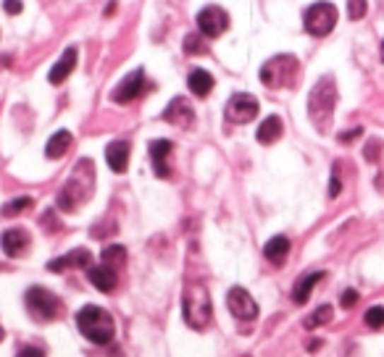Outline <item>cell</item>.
I'll list each match as a JSON object with an SVG mask.
<instances>
[{"label": "cell", "mask_w": 384, "mask_h": 357, "mask_svg": "<svg viewBox=\"0 0 384 357\" xmlns=\"http://www.w3.org/2000/svg\"><path fill=\"white\" fill-rule=\"evenodd\" d=\"M29 208H32V197H16V200L3 205V216H6V218H13V216H19V213L29 211Z\"/></svg>", "instance_id": "obj_26"}, {"label": "cell", "mask_w": 384, "mask_h": 357, "mask_svg": "<svg viewBox=\"0 0 384 357\" xmlns=\"http://www.w3.org/2000/svg\"><path fill=\"white\" fill-rule=\"evenodd\" d=\"M197 29L203 37H221L229 29V13L221 6H206L197 13Z\"/></svg>", "instance_id": "obj_9"}, {"label": "cell", "mask_w": 384, "mask_h": 357, "mask_svg": "<svg viewBox=\"0 0 384 357\" xmlns=\"http://www.w3.org/2000/svg\"><path fill=\"white\" fill-rule=\"evenodd\" d=\"M321 279H324V274H321V271L303 276L298 284H295V289H292V300H295V305H306V303H308L310 292H313V286L319 284Z\"/></svg>", "instance_id": "obj_22"}, {"label": "cell", "mask_w": 384, "mask_h": 357, "mask_svg": "<svg viewBox=\"0 0 384 357\" xmlns=\"http://www.w3.org/2000/svg\"><path fill=\"white\" fill-rule=\"evenodd\" d=\"M303 24H306V32L313 37H327L334 24H337V8L327 3V0H321V3H313L308 11H306V16H303Z\"/></svg>", "instance_id": "obj_7"}, {"label": "cell", "mask_w": 384, "mask_h": 357, "mask_svg": "<svg viewBox=\"0 0 384 357\" xmlns=\"http://www.w3.org/2000/svg\"><path fill=\"white\" fill-rule=\"evenodd\" d=\"M226 308L235 315L237 321H255L258 318V305L250 297V292H245L243 286H235L226 294Z\"/></svg>", "instance_id": "obj_10"}, {"label": "cell", "mask_w": 384, "mask_h": 357, "mask_svg": "<svg viewBox=\"0 0 384 357\" xmlns=\"http://www.w3.org/2000/svg\"><path fill=\"white\" fill-rule=\"evenodd\" d=\"M366 8H368V3H366V0H347V16L353 18V21L363 18Z\"/></svg>", "instance_id": "obj_29"}, {"label": "cell", "mask_w": 384, "mask_h": 357, "mask_svg": "<svg viewBox=\"0 0 384 357\" xmlns=\"http://www.w3.org/2000/svg\"><path fill=\"white\" fill-rule=\"evenodd\" d=\"M366 326L368 329H384V308L382 305H374L366 310Z\"/></svg>", "instance_id": "obj_28"}, {"label": "cell", "mask_w": 384, "mask_h": 357, "mask_svg": "<svg viewBox=\"0 0 384 357\" xmlns=\"http://www.w3.org/2000/svg\"><path fill=\"white\" fill-rule=\"evenodd\" d=\"M185 53L187 55H203L208 53V45L203 35H187L185 37Z\"/></svg>", "instance_id": "obj_27"}, {"label": "cell", "mask_w": 384, "mask_h": 357, "mask_svg": "<svg viewBox=\"0 0 384 357\" xmlns=\"http://www.w3.org/2000/svg\"><path fill=\"white\" fill-rule=\"evenodd\" d=\"M358 303V292L356 289H345V292H342V297H339V305H342V308H353V305Z\"/></svg>", "instance_id": "obj_31"}, {"label": "cell", "mask_w": 384, "mask_h": 357, "mask_svg": "<svg viewBox=\"0 0 384 357\" xmlns=\"http://www.w3.org/2000/svg\"><path fill=\"white\" fill-rule=\"evenodd\" d=\"M24 305H27L29 315L40 323L56 321V318H61V312H64V303H61L50 289H45V286H32V289H27Z\"/></svg>", "instance_id": "obj_6"}, {"label": "cell", "mask_w": 384, "mask_h": 357, "mask_svg": "<svg viewBox=\"0 0 384 357\" xmlns=\"http://www.w3.org/2000/svg\"><path fill=\"white\" fill-rule=\"evenodd\" d=\"M382 61H384V42H382Z\"/></svg>", "instance_id": "obj_36"}, {"label": "cell", "mask_w": 384, "mask_h": 357, "mask_svg": "<svg viewBox=\"0 0 384 357\" xmlns=\"http://www.w3.org/2000/svg\"><path fill=\"white\" fill-rule=\"evenodd\" d=\"M0 341H3V329H0Z\"/></svg>", "instance_id": "obj_37"}, {"label": "cell", "mask_w": 384, "mask_h": 357, "mask_svg": "<svg viewBox=\"0 0 384 357\" xmlns=\"http://www.w3.org/2000/svg\"><path fill=\"white\" fill-rule=\"evenodd\" d=\"M76 329L82 331V336L90 339L93 344H111L113 334H116V323L103 308H98V305H87L82 310L76 312Z\"/></svg>", "instance_id": "obj_3"}, {"label": "cell", "mask_w": 384, "mask_h": 357, "mask_svg": "<svg viewBox=\"0 0 384 357\" xmlns=\"http://www.w3.org/2000/svg\"><path fill=\"white\" fill-rule=\"evenodd\" d=\"M332 315H334V310H332L329 305H321L319 310H313L308 318L303 321V326H306V329H319V326H324V323L332 321Z\"/></svg>", "instance_id": "obj_25"}, {"label": "cell", "mask_w": 384, "mask_h": 357, "mask_svg": "<svg viewBox=\"0 0 384 357\" xmlns=\"http://www.w3.org/2000/svg\"><path fill=\"white\" fill-rule=\"evenodd\" d=\"M171 150H174V145H171L169 139H153V142H150V160H153V171H156L158 179L171 176V168H169Z\"/></svg>", "instance_id": "obj_12"}, {"label": "cell", "mask_w": 384, "mask_h": 357, "mask_svg": "<svg viewBox=\"0 0 384 357\" xmlns=\"http://www.w3.org/2000/svg\"><path fill=\"white\" fill-rule=\"evenodd\" d=\"M76 66V47H66L64 55L58 58L56 64H53V69H50V74H47V79H50V84H61L69 79V74L74 71Z\"/></svg>", "instance_id": "obj_17"}, {"label": "cell", "mask_w": 384, "mask_h": 357, "mask_svg": "<svg viewBox=\"0 0 384 357\" xmlns=\"http://www.w3.org/2000/svg\"><path fill=\"white\" fill-rule=\"evenodd\" d=\"M334 105H337V84L332 76H321L308 95V116L319 131H327L332 127Z\"/></svg>", "instance_id": "obj_2"}, {"label": "cell", "mask_w": 384, "mask_h": 357, "mask_svg": "<svg viewBox=\"0 0 384 357\" xmlns=\"http://www.w3.org/2000/svg\"><path fill=\"white\" fill-rule=\"evenodd\" d=\"M361 137V129H350V131H342L339 134V142H350V139Z\"/></svg>", "instance_id": "obj_35"}, {"label": "cell", "mask_w": 384, "mask_h": 357, "mask_svg": "<svg viewBox=\"0 0 384 357\" xmlns=\"http://www.w3.org/2000/svg\"><path fill=\"white\" fill-rule=\"evenodd\" d=\"M16 357H45V352L40 347H24V349H19V355Z\"/></svg>", "instance_id": "obj_34"}, {"label": "cell", "mask_w": 384, "mask_h": 357, "mask_svg": "<svg viewBox=\"0 0 384 357\" xmlns=\"http://www.w3.org/2000/svg\"><path fill=\"white\" fill-rule=\"evenodd\" d=\"M182 315L190 329L203 331L211 323L214 315V305H211V294L200 281L185 286V297H182Z\"/></svg>", "instance_id": "obj_4"}, {"label": "cell", "mask_w": 384, "mask_h": 357, "mask_svg": "<svg viewBox=\"0 0 384 357\" xmlns=\"http://www.w3.org/2000/svg\"><path fill=\"white\" fill-rule=\"evenodd\" d=\"M163 121H169L174 127H192V121H195V110L190 105L185 98H174L169 103V108L163 110Z\"/></svg>", "instance_id": "obj_14"}, {"label": "cell", "mask_w": 384, "mask_h": 357, "mask_svg": "<svg viewBox=\"0 0 384 357\" xmlns=\"http://www.w3.org/2000/svg\"><path fill=\"white\" fill-rule=\"evenodd\" d=\"M100 260H103V266L113 268V271H119V268L127 263V250H124L122 245H111V247L103 250Z\"/></svg>", "instance_id": "obj_24"}, {"label": "cell", "mask_w": 384, "mask_h": 357, "mask_svg": "<svg viewBox=\"0 0 384 357\" xmlns=\"http://www.w3.org/2000/svg\"><path fill=\"white\" fill-rule=\"evenodd\" d=\"M129 150L132 145L129 142H124V139H116L111 145L105 147V163L111 168L113 174H124L127 171V165H129Z\"/></svg>", "instance_id": "obj_16"}, {"label": "cell", "mask_w": 384, "mask_h": 357, "mask_svg": "<svg viewBox=\"0 0 384 357\" xmlns=\"http://www.w3.org/2000/svg\"><path fill=\"white\" fill-rule=\"evenodd\" d=\"M95 187V165L93 160H79L74 165V174L69 176V182L64 184V189L58 192V208L64 213H74L82 202L93 197Z\"/></svg>", "instance_id": "obj_1"}, {"label": "cell", "mask_w": 384, "mask_h": 357, "mask_svg": "<svg viewBox=\"0 0 384 357\" xmlns=\"http://www.w3.org/2000/svg\"><path fill=\"white\" fill-rule=\"evenodd\" d=\"M263 255H266V260L269 263H274V266H281L284 260H287V255H290V239L287 237H272L269 242H266V247H263Z\"/></svg>", "instance_id": "obj_19"}, {"label": "cell", "mask_w": 384, "mask_h": 357, "mask_svg": "<svg viewBox=\"0 0 384 357\" xmlns=\"http://www.w3.org/2000/svg\"><path fill=\"white\" fill-rule=\"evenodd\" d=\"M32 245V237H29L27 229H8L3 231V237H0V247L8 257H19L24 255Z\"/></svg>", "instance_id": "obj_13"}, {"label": "cell", "mask_w": 384, "mask_h": 357, "mask_svg": "<svg viewBox=\"0 0 384 357\" xmlns=\"http://www.w3.org/2000/svg\"><path fill=\"white\" fill-rule=\"evenodd\" d=\"M87 276H90V284L95 286V289H100V292H113L116 289V284H119V276H116V271L108 266H95V268H87Z\"/></svg>", "instance_id": "obj_18"}, {"label": "cell", "mask_w": 384, "mask_h": 357, "mask_svg": "<svg viewBox=\"0 0 384 357\" xmlns=\"http://www.w3.org/2000/svg\"><path fill=\"white\" fill-rule=\"evenodd\" d=\"M214 76L206 71V69H195V71L190 74V79H187V87L190 92L195 95V98H208L211 95V90H214Z\"/></svg>", "instance_id": "obj_20"}, {"label": "cell", "mask_w": 384, "mask_h": 357, "mask_svg": "<svg viewBox=\"0 0 384 357\" xmlns=\"http://www.w3.org/2000/svg\"><path fill=\"white\" fill-rule=\"evenodd\" d=\"M3 8H6V13H11V16H16V13H21V0H3Z\"/></svg>", "instance_id": "obj_33"}, {"label": "cell", "mask_w": 384, "mask_h": 357, "mask_svg": "<svg viewBox=\"0 0 384 357\" xmlns=\"http://www.w3.org/2000/svg\"><path fill=\"white\" fill-rule=\"evenodd\" d=\"M300 64L295 55H274L261 66V82L272 90H284L298 82Z\"/></svg>", "instance_id": "obj_5"}, {"label": "cell", "mask_w": 384, "mask_h": 357, "mask_svg": "<svg viewBox=\"0 0 384 357\" xmlns=\"http://www.w3.org/2000/svg\"><path fill=\"white\" fill-rule=\"evenodd\" d=\"M93 255H90V250H71L69 255L64 257H56V260H50L47 268L53 271V274H61V271H69V268H93Z\"/></svg>", "instance_id": "obj_15"}, {"label": "cell", "mask_w": 384, "mask_h": 357, "mask_svg": "<svg viewBox=\"0 0 384 357\" xmlns=\"http://www.w3.org/2000/svg\"><path fill=\"white\" fill-rule=\"evenodd\" d=\"M258 98L253 95H248V92H237L229 98L226 103V121H232V124H248V121H253L258 116Z\"/></svg>", "instance_id": "obj_8"}, {"label": "cell", "mask_w": 384, "mask_h": 357, "mask_svg": "<svg viewBox=\"0 0 384 357\" xmlns=\"http://www.w3.org/2000/svg\"><path fill=\"white\" fill-rule=\"evenodd\" d=\"M281 131H284V127H281L279 116H269V119L261 121V127L255 131V139H258L261 145H272V142H277V139L281 137Z\"/></svg>", "instance_id": "obj_21"}, {"label": "cell", "mask_w": 384, "mask_h": 357, "mask_svg": "<svg viewBox=\"0 0 384 357\" xmlns=\"http://www.w3.org/2000/svg\"><path fill=\"white\" fill-rule=\"evenodd\" d=\"M142 92H145V71L137 69V71H132L129 76H124L122 82H119V87L111 92V100L124 105V103L137 100Z\"/></svg>", "instance_id": "obj_11"}, {"label": "cell", "mask_w": 384, "mask_h": 357, "mask_svg": "<svg viewBox=\"0 0 384 357\" xmlns=\"http://www.w3.org/2000/svg\"><path fill=\"white\" fill-rule=\"evenodd\" d=\"M342 192V182H339V174L337 168L332 171V182H329V197H337V194Z\"/></svg>", "instance_id": "obj_32"}, {"label": "cell", "mask_w": 384, "mask_h": 357, "mask_svg": "<svg viewBox=\"0 0 384 357\" xmlns=\"http://www.w3.org/2000/svg\"><path fill=\"white\" fill-rule=\"evenodd\" d=\"M69 147H71V134H69L66 129H61V131H56L53 137L47 139L45 156L50 158V160H56V158H64L66 153H69Z\"/></svg>", "instance_id": "obj_23"}, {"label": "cell", "mask_w": 384, "mask_h": 357, "mask_svg": "<svg viewBox=\"0 0 384 357\" xmlns=\"http://www.w3.org/2000/svg\"><path fill=\"white\" fill-rule=\"evenodd\" d=\"M379 150H382V142H379V139H368V142H366V150H363L366 160L376 163V160H379Z\"/></svg>", "instance_id": "obj_30"}]
</instances>
